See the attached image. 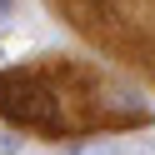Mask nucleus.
I'll use <instances>...</instances> for the list:
<instances>
[{"instance_id": "1", "label": "nucleus", "mask_w": 155, "mask_h": 155, "mask_svg": "<svg viewBox=\"0 0 155 155\" xmlns=\"http://www.w3.org/2000/svg\"><path fill=\"white\" fill-rule=\"evenodd\" d=\"M5 10H10V0H0V15H5Z\"/></svg>"}]
</instances>
